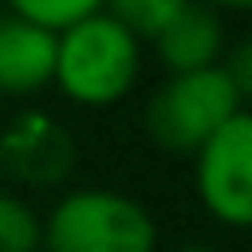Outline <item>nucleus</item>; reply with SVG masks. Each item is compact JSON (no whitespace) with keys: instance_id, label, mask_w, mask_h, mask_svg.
I'll return each mask as SVG.
<instances>
[{"instance_id":"5","label":"nucleus","mask_w":252,"mask_h":252,"mask_svg":"<svg viewBox=\"0 0 252 252\" xmlns=\"http://www.w3.org/2000/svg\"><path fill=\"white\" fill-rule=\"evenodd\" d=\"M75 169V142L63 122L39 110L16 114L0 130V173L20 185H59Z\"/></svg>"},{"instance_id":"2","label":"nucleus","mask_w":252,"mask_h":252,"mask_svg":"<svg viewBox=\"0 0 252 252\" xmlns=\"http://www.w3.org/2000/svg\"><path fill=\"white\" fill-rule=\"evenodd\" d=\"M150 209L118 189H71L43 220V252H154Z\"/></svg>"},{"instance_id":"6","label":"nucleus","mask_w":252,"mask_h":252,"mask_svg":"<svg viewBox=\"0 0 252 252\" xmlns=\"http://www.w3.org/2000/svg\"><path fill=\"white\" fill-rule=\"evenodd\" d=\"M55 75V32L12 12L0 16V94H35Z\"/></svg>"},{"instance_id":"3","label":"nucleus","mask_w":252,"mask_h":252,"mask_svg":"<svg viewBox=\"0 0 252 252\" xmlns=\"http://www.w3.org/2000/svg\"><path fill=\"white\" fill-rule=\"evenodd\" d=\"M244 110V98L217 67L169 75L146 102V134L169 154H197L232 114Z\"/></svg>"},{"instance_id":"12","label":"nucleus","mask_w":252,"mask_h":252,"mask_svg":"<svg viewBox=\"0 0 252 252\" xmlns=\"http://www.w3.org/2000/svg\"><path fill=\"white\" fill-rule=\"evenodd\" d=\"M205 4H213L217 12H220V8H232V12H248V8H252V0H205Z\"/></svg>"},{"instance_id":"9","label":"nucleus","mask_w":252,"mask_h":252,"mask_svg":"<svg viewBox=\"0 0 252 252\" xmlns=\"http://www.w3.org/2000/svg\"><path fill=\"white\" fill-rule=\"evenodd\" d=\"M39 248H43V220L24 197L0 189V252H39Z\"/></svg>"},{"instance_id":"4","label":"nucleus","mask_w":252,"mask_h":252,"mask_svg":"<svg viewBox=\"0 0 252 252\" xmlns=\"http://www.w3.org/2000/svg\"><path fill=\"white\" fill-rule=\"evenodd\" d=\"M193 158L205 213L228 228H252V110L232 114Z\"/></svg>"},{"instance_id":"14","label":"nucleus","mask_w":252,"mask_h":252,"mask_svg":"<svg viewBox=\"0 0 252 252\" xmlns=\"http://www.w3.org/2000/svg\"><path fill=\"white\" fill-rule=\"evenodd\" d=\"M39 252H43V248H39Z\"/></svg>"},{"instance_id":"11","label":"nucleus","mask_w":252,"mask_h":252,"mask_svg":"<svg viewBox=\"0 0 252 252\" xmlns=\"http://www.w3.org/2000/svg\"><path fill=\"white\" fill-rule=\"evenodd\" d=\"M220 71L228 75V83L236 87L240 98H252V39H240L232 51H224Z\"/></svg>"},{"instance_id":"13","label":"nucleus","mask_w":252,"mask_h":252,"mask_svg":"<svg viewBox=\"0 0 252 252\" xmlns=\"http://www.w3.org/2000/svg\"><path fill=\"white\" fill-rule=\"evenodd\" d=\"M173 252H209L205 244H181V248H173Z\"/></svg>"},{"instance_id":"8","label":"nucleus","mask_w":252,"mask_h":252,"mask_svg":"<svg viewBox=\"0 0 252 252\" xmlns=\"http://www.w3.org/2000/svg\"><path fill=\"white\" fill-rule=\"evenodd\" d=\"M189 0H106L102 12L114 16L138 43L142 39H158V32L185 8Z\"/></svg>"},{"instance_id":"7","label":"nucleus","mask_w":252,"mask_h":252,"mask_svg":"<svg viewBox=\"0 0 252 252\" xmlns=\"http://www.w3.org/2000/svg\"><path fill=\"white\" fill-rule=\"evenodd\" d=\"M158 55L169 67V75L185 71H205L217 67L224 55V24L220 12L205 0H189L161 32H158Z\"/></svg>"},{"instance_id":"10","label":"nucleus","mask_w":252,"mask_h":252,"mask_svg":"<svg viewBox=\"0 0 252 252\" xmlns=\"http://www.w3.org/2000/svg\"><path fill=\"white\" fill-rule=\"evenodd\" d=\"M4 4H8L12 16H20L28 24H39V28H47V32L59 35L63 28H71V24L102 12L106 0H4Z\"/></svg>"},{"instance_id":"1","label":"nucleus","mask_w":252,"mask_h":252,"mask_svg":"<svg viewBox=\"0 0 252 252\" xmlns=\"http://www.w3.org/2000/svg\"><path fill=\"white\" fill-rule=\"evenodd\" d=\"M142 47L106 12H94L55 35L51 83L79 106H110L138 83Z\"/></svg>"},{"instance_id":"15","label":"nucleus","mask_w":252,"mask_h":252,"mask_svg":"<svg viewBox=\"0 0 252 252\" xmlns=\"http://www.w3.org/2000/svg\"><path fill=\"white\" fill-rule=\"evenodd\" d=\"M248 102H252V98H248Z\"/></svg>"}]
</instances>
